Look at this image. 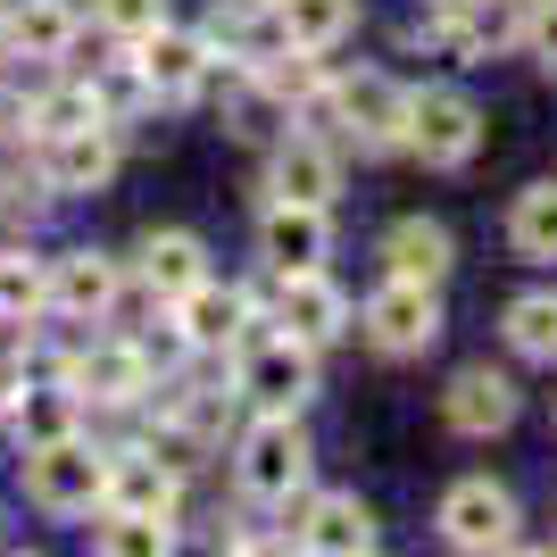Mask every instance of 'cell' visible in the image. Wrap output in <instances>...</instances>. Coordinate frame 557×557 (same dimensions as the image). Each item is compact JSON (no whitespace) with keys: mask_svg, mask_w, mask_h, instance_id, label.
I'll list each match as a JSON object with an SVG mask.
<instances>
[{"mask_svg":"<svg viewBox=\"0 0 557 557\" xmlns=\"http://www.w3.org/2000/svg\"><path fill=\"white\" fill-rule=\"evenodd\" d=\"M92 25L116 42H141L150 25H166V0H92Z\"/></svg>","mask_w":557,"mask_h":557,"instance_id":"cell-31","label":"cell"},{"mask_svg":"<svg viewBox=\"0 0 557 557\" xmlns=\"http://www.w3.org/2000/svg\"><path fill=\"white\" fill-rule=\"evenodd\" d=\"M275 325L292 333V342L325 349V342H342V333H349V292L325 275V267H308V275H283V292H275Z\"/></svg>","mask_w":557,"mask_h":557,"instance_id":"cell-9","label":"cell"},{"mask_svg":"<svg viewBox=\"0 0 557 557\" xmlns=\"http://www.w3.org/2000/svg\"><path fill=\"white\" fill-rule=\"evenodd\" d=\"M408 150L424 166H466L483 150V109L458 92V84H424L408 92Z\"/></svg>","mask_w":557,"mask_h":557,"instance_id":"cell-5","label":"cell"},{"mask_svg":"<svg viewBox=\"0 0 557 557\" xmlns=\"http://www.w3.org/2000/svg\"><path fill=\"white\" fill-rule=\"evenodd\" d=\"M75 34H84V9L75 0H9V17H0V50L9 59H67Z\"/></svg>","mask_w":557,"mask_h":557,"instance_id":"cell-15","label":"cell"},{"mask_svg":"<svg viewBox=\"0 0 557 557\" xmlns=\"http://www.w3.org/2000/svg\"><path fill=\"white\" fill-rule=\"evenodd\" d=\"M258 250H267L275 275H308V267H325V258H333V225H325V209H308V200H267V216H258Z\"/></svg>","mask_w":557,"mask_h":557,"instance_id":"cell-11","label":"cell"},{"mask_svg":"<svg viewBox=\"0 0 557 557\" xmlns=\"http://www.w3.org/2000/svg\"><path fill=\"white\" fill-rule=\"evenodd\" d=\"M200 275H209V250H200V233H150V242H141V283H150V300L175 308Z\"/></svg>","mask_w":557,"mask_h":557,"instance_id":"cell-20","label":"cell"},{"mask_svg":"<svg viewBox=\"0 0 557 557\" xmlns=\"http://www.w3.org/2000/svg\"><path fill=\"white\" fill-rule=\"evenodd\" d=\"M50 374L75 383L84 408H134V399L150 392V349H141V342H92L84 358H59Z\"/></svg>","mask_w":557,"mask_h":557,"instance_id":"cell-7","label":"cell"},{"mask_svg":"<svg viewBox=\"0 0 557 557\" xmlns=\"http://www.w3.org/2000/svg\"><path fill=\"white\" fill-rule=\"evenodd\" d=\"M308 466H317V449H308V433H300V417L292 408H258V424L242 433V491L250 499H267V508H292L308 491Z\"/></svg>","mask_w":557,"mask_h":557,"instance_id":"cell-3","label":"cell"},{"mask_svg":"<svg viewBox=\"0 0 557 557\" xmlns=\"http://www.w3.org/2000/svg\"><path fill=\"white\" fill-rule=\"evenodd\" d=\"M508 349H516V358H541V367L557 358V292H524V300H508Z\"/></svg>","mask_w":557,"mask_h":557,"instance_id":"cell-26","label":"cell"},{"mask_svg":"<svg viewBox=\"0 0 557 557\" xmlns=\"http://www.w3.org/2000/svg\"><path fill=\"white\" fill-rule=\"evenodd\" d=\"M75 125H109V116H100V100H92V84H59V92L34 100V141L75 134Z\"/></svg>","mask_w":557,"mask_h":557,"instance_id":"cell-27","label":"cell"},{"mask_svg":"<svg viewBox=\"0 0 557 557\" xmlns=\"http://www.w3.org/2000/svg\"><path fill=\"white\" fill-rule=\"evenodd\" d=\"M116 292H125L116 258H100V250H59L50 258V308H59V317H109Z\"/></svg>","mask_w":557,"mask_h":557,"instance_id":"cell-16","label":"cell"},{"mask_svg":"<svg viewBox=\"0 0 557 557\" xmlns=\"http://www.w3.org/2000/svg\"><path fill=\"white\" fill-rule=\"evenodd\" d=\"M292 541L300 549H325V557H367L374 549V508L358 491H317L292 508Z\"/></svg>","mask_w":557,"mask_h":557,"instance_id":"cell-10","label":"cell"},{"mask_svg":"<svg viewBox=\"0 0 557 557\" xmlns=\"http://www.w3.org/2000/svg\"><path fill=\"white\" fill-rule=\"evenodd\" d=\"M433 524H442L449 549H516V491H499L491 474H466L442 491Z\"/></svg>","mask_w":557,"mask_h":557,"instance_id":"cell-6","label":"cell"},{"mask_svg":"<svg viewBox=\"0 0 557 557\" xmlns=\"http://www.w3.org/2000/svg\"><path fill=\"white\" fill-rule=\"evenodd\" d=\"M275 17H283V42L333 50L349 25H358V0H275Z\"/></svg>","mask_w":557,"mask_h":557,"instance_id":"cell-23","label":"cell"},{"mask_svg":"<svg viewBox=\"0 0 557 557\" xmlns=\"http://www.w3.org/2000/svg\"><path fill=\"white\" fill-rule=\"evenodd\" d=\"M25 383H34V367H25V358H0V417L25 399Z\"/></svg>","mask_w":557,"mask_h":557,"instance_id":"cell-34","label":"cell"},{"mask_svg":"<svg viewBox=\"0 0 557 557\" xmlns=\"http://www.w3.org/2000/svg\"><path fill=\"white\" fill-rule=\"evenodd\" d=\"M9 424H17L25 449H34V442H59V433H75V424H84V392H75V383H59V374H50V383H25V399L9 408Z\"/></svg>","mask_w":557,"mask_h":557,"instance_id":"cell-21","label":"cell"},{"mask_svg":"<svg viewBox=\"0 0 557 557\" xmlns=\"http://www.w3.org/2000/svg\"><path fill=\"white\" fill-rule=\"evenodd\" d=\"M109 449H92L84 433H59V442L25 449V499L42 516H92L109 499Z\"/></svg>","mask_w":557,"mask_h":557,"instance_id":"cell-2","label":"cell"},{"mask_svg":"<svg viewBox=\"0 0 557 557\" xmlns=\"http://www.w3.org/2000/svg\"><path fill=\"white\" fill-rule=\"evenodd\" d=\"M50 308V258H25V250H0V317L25 325Z\"/></svg>","mask_w":557,"mask_h":557,"instance_id":"cell-25","label":"cell"},{"mask_svg":"<svg viewBox=\"0 0 557 557\" xmlns=\"http://www.w3.org/2000/svg\"><path fill=\"white\" fill-rule=\"evenodd\" d=\"M449 267H458V242H449L442 216H399V225L383 233V275H399V283H442Z\"/></svg>","mask_w":557,"mask_h":557,"instance_id":"cell-17","label":"cell"},{"mask_svg":"<svg viewBox=\"0 0 557 557\" xmlns=\"http://www.w3.org/2000/svg\"><path fill=\"white\" fill-rule=\"evenodd\" d=\"M508 242H516V258H557V184H524L516 191Z\"/></svg>","mask_w":557,"mask_h":557,"instance_id":"cell-24","label":"cell"},{"mask_svg":"<svg viewBox=\"0 0 557 557\" xmlns=\"http://www.w3.org/2000/svg\"><path fill=\"white\" fill-rule=\"evenodd\" d=\"M308 392H317V349L292 342V333H275L242 358V399L250 408H300Z\"/></svg>","mask_w":557,"mask_h":557,"instance_id":"cell-12","label":"cell"},{"mask_svg":"<svg viewBox=\"0 0 557 557\" xmlns=\"http://www.w3.org/2000/svg\"><path fill=\"white\" fill-rule=\"evenodd\" d=\"M92 100H100V116L116 125V116H134L141 100H150V75H141L134 59H109V67L92 75Z\"/></svg>","mask_w":557,"mask_h":557,"instance_id":"cell-29","label":"cell"},{"mask_svg":"<svg viewBox=\"0 0 557 557\" xmlns=\"http://www.w3.org/2000/svg\"><path fill=\"white\" fill-rule=\"evenodd\" d=\"M42 166H50V184H59V191H100V184L116 175V141H109V125L50 134V141H42Z\"/></svg>","mask_w":557,"mask_h":557,"instance_id":"cell-19","label":"cell"},{"mask_svg":"<svg viewBox=\"0 0 557 557\" xmlns=\"http://www.w3.org/2000/svg\"><path fill=\"white\" fill-rule=\"evenodd\" d=\"M50 191H59V184H50V166H42V175H25V166H17V175L0 184V216H9V225H42Z\"/></svg>","mask_w":557,"mask_h":557,"instance_id":"cell-32","label":"cell"},{"mask_svg":"<svg viewBox=\"0 0 557 557\" xmlns=\"http://www.w3.org/2000/svg\"><path fill=\"white\" fill-rule=\"evenodd\" d=\"M100 549H116V557H166V549H175V516H116L109 508Z\"/></svg>","mask_w":557,"mask_h":557,"instance_id":"cell-28","label":"cell"},{"mask_svg":"<svg viewBox=\"0 0 557 557\" xmlns=\"http://www.w3.org/2000/svg\"><path fill=\"white\" fill-rule=\"evenodd\" d=\"M134 67L150 75V100H191L200 84H209L216 50H209V34H184V25H150V34L134 42Z\"/></svg>","mask_w":557,"mask_h":557,"instance_id":"cell-8","label":"cell"},{"mask_svg":"<svg viewBox=\"0 0 557 557\" xmlns=\"http://www.w3.org/2000/svg\"><path fill=\"white\" fill-rule=\"evenodd\" d=\"M358 333H367L383 358H424V349L442 342V283H399V275H383V292L367 300Z\"/></svg>","mask_w":557,"mask_h":557,"instance_id":"cell-4","label":"cell"},{"mask_svg":"<svg viewBox=\"0 0 557 557\" xmlns=\"http://www.w3.org/2000/svg\"><path fill=\"white\" fill-rule=\"evenodd\" d=\"M225 125L242 141H275V125H283V100L267 92V84H242V92H233V109H225Z\"/></svg>","mask_w":557,"mask_h":557,"instance_id":"cell-30","label":"cell"},{"mask_svg":"<svg viewBox=\"0 0 557 557\" xmlns=\"http://www.w3.org/2000/svg\"><path fill=\"white\" fill-rule=\"evenodd\" d=\"M175 325H184V342H191V349H225L233 333L250 325V292H233V283L200 275L184 300H175Z\"/></svg>","mask_w":557,"mask_h":557,"instance_id":"cell-18","label":"cell"},{"mask_svg":"<svg viewBox=\"0 0 557 557\" xmlns=\"http://www.w3.org/2000/svg\"><path fill=\"white\" fill-rule=\"evenodd\" d=\"M442 417H449V433H466V442H491V433L516 424V383L499 367H458L449 392H442Z\"/></svg>","mask_w":557,"mask_h":557,"instance_id":"cell-13","label":"cell"},{"mask_svg":"<svg viewBox=\"0 0 557 557\" xmlns=\"http://www.w3.org/2000/svg\"><path fill=\"white\" fill-rule=\"evenodd\" d=\"M100 508H116V516H175V466L116 458L109 466V499H100Z\"/></svg>","mask_w":557,"mask_h":557,"instance_id":"cell-22","label":"cell"},{"mask_svg":"<svg viewBox=\"0 0 557 557\" xmlns=\"http://www.w3.org/2000/svg\"><path fill=\"white\" fill-rule=\"evenodd\" d=\"M524 50L541 59V75H557V0H533V25H524Z\"/></svg>","mask_w":557,"mask_h":557,"instance_id":"cell-33","label":"cell"},{"mask_svg":"<svg viewBox=\"0 0 557 557\" xmlns=\"http://www.w3.org/2000/svg\"><path fill=\"white\" fill-rule=\"evenodd\" d=\"M308 116L317 125H342V141H358L367 159H392V150H408V92H399L392 75H333L325 92L308 100Z\"/></svg>","mask_w":557,"mask_h":557,"instance_id":"cell-1","label":"cell"},{"mask_svg":"<svg viewBox=\"0 0 557 557\" xmlns=\"http://www.w3.org/2000/svg\"><path fill=\"white\" fill-rule=\"evenodd\" d=\"M267 191H275V200H308V209H333V191H342V159H333V141L283 134L275 159H267Z\"/></svg>","mask_w":557,"mask_h":557,"instance_id":"cell-14","label":"cell"}]
</instances>
